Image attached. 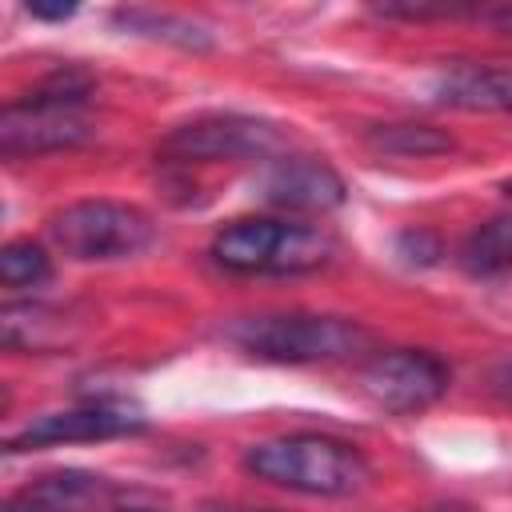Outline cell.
<instances>
[{"label":"cell","mask_w":512,"mask_h":512,"mask_svg":"<svg viewBox=\"0 0 512 512\" xmlns=\"http://www.w3.org/2000/svg\"><path fill=\"white\" fill-rule=\"evenodd\" d=\"M432 100L464 112H512V68L500 64H452L436 76Z\"/></svg>","instance_id":"obj_11"},{"label":"cell","mask_w":512,"mask_h":512,"mask_svg":"<svg viewBox=\"0 0 512 512\" xmlns=\"http://www.w3.org/2000/svg\"><path fill=\"white\" fill-rule=\"evenodd\" d=\"M204 512H272V508H244V504H216V508H204Z\"/></svg>","instance_id":"obj_23"},{"label":"cell","mask_w":512,"mask_h":512,"mask_svg":"<svg viewBox=\"0 0 512 512\" xmlns=\"http://www.w3.org/2000/svg\"><path fill=\"white\" fill-rule=\"evenodd\" d=\"M420 512H476L468 504H432V508H420Z\"/></svg>","instance_id":"obj_24"},{"label":"cell","mask_w":512,"mask_h":512,"mask_svg":"<svg viewBox=\"0 0 512 512\" xmlns=\"http://www.w3.org/2000/svg\"><path fill=\"white\" fill-rule=\"evenodd\" d=\"M260 196L284 212H328L344 204V180L312 156L272 160L260 176Z\"/></svg>","instance_id":"obj_9"},{"label":"cell","mask_w":512,"mask_h":512,"mask_svg":"<svg viewBox=\"0 0 512 512\" xmlns=\"http://www.w3.org/2000/svg\"><path fill=\"white\" fill-rule=\"evenodd\" d=\"M492 380H496V388L512 400V356L504 360V364H496V372H492Z\"/></svg>","instance_id":"obj_22"},{"label":"cell","mask_w":512,"mask_h":512,"mask_svg":"<svg viewBox=\"0 0 512 512\" xmlns=\"http://www.w3.org/2000/svg\"><path fill=\"white\" fill-rule=\"evenodd\" d=\"M48 240L68 260H80V264H116V260L140 256L156 240V224L140 208H132V204L76 200V204L60 208L48 220Z\"/></svg>","instance_id":"obj_5"},{"label":"cell","mask_w":512,"mask_h":512,"mask_svg":"<svg viewBox=\"0 0 512 512\" xmlns=\"http://www.w3.org/2000/svg\"><path fill=\"white\" fill-rule=\"evenodd\" d=\"M396 256H400L404 264L428 268V264H436V260L444 256V244H440V236L428 232V228H408V232L396 236Z\"/></svg>","instance_id":"obj_17"},{"label":"cell","mask_w":512,"mask_h":512,"mask_svg":"<svg viewBox=\"0 0 512 512\" xmlns=\"http://www.w3.org/2000/svg\"><path fill=\"white\" fill-rule=\"evenodd\" d=\"M484 20L500 32V36H512V4H500V8H488Z\"/></svg>","instance_id":"obj_21"},{"label":"cell","mask_w":512,"mask_h":512,"mask_svg":"<svg viewBox=\"0 0 512 512\" xmlns=\"http://www.w3.org/2000/svg\"><path fill=\"white\" fill-rule=\"evenodd\" d=\"M144 416L132 404L116 400H96L64 412H44L32 416L20 432L4 440V452H32V448H56V444H92V440H116V436H136L144 432Z\"/></svg>","instance_id":"obj_8"},{"label":"cell","mask_w":512,"mask_h":512,"mask_svg":"<svg viewBox=\"0 0 512 512\" xmlns=\"http://www.w3.org/2000/svg\"><path fill=\"white\" fill-rule=\"evenodd\" d=\"M244 356L264 364H332L368 344L356 320L324 312H260L240 316L224 332Z\"/></svg>","instance_id":"obj_4"},{"label":"cell","mask_w":512,"mask_h":512,"mask_svg":"<svg viewBox=\"0 0 512 512\" xmlns=\"http://www.w3.org/2000/svg\"><path fill=\"white\" fill-rule=\"evenodd\" d=\"M112 500H116V488L104 476L64 468L12 492L0 512H108Z\"/></svg>","instance_id":"obj_10"},{"label":"cell","mask_w":512,"mask_h":512,"mask_svg":"<svg viewBox=\"0 0 512 512\" xmlns=\"http://www.w3.org/2000/svg\"><path fill=\"white\" fill-rule=\"evenodd\" d=\"M88 100H92V76L84 68L68 64V68L48 72L28 96L4 104V112H0L4 160L88 144L96 136V128L88 120Z\"/></svg>","instance_id":"obj_1"},{"label":"cell","mask_w":512,"mask_h":512,"mask_svg":"<svg viewBox=\"0 0 512 512\" xmlns=\"http://www.w3.org/2000/svg\"><path fill=\"white\" fill-rule=\"evenodd\" d=\"M500 192H504V196H508V200H512V176H508V180H504V184H500Z\"/></svg>","instance_id":"obj_25"},{"label":"cell","mask_w":512,"mask_h":512,"mask_svg":"<svg viewBox=\"0 0 512 512\" xmlns=\"http://www.w3.org/2000/svg\"><path fill=\"white\" fill-rule=\"evenodd\" d=\"M208 256L236 276H304L336 256V240L316 224L244 216L212 236Z\"/></svg>","instance_id":"obj_3"},{"label":"cell","mask_w":512,"mask_h":512,"mask_svg":"<svg viewBox=\"0 0 512 512\" xmlns=\"http://www.w3.org/2000/svg\"><path fill=\"white\" fill-rule=\"evenodd\" d=\"M456 264L476 280H492V276L512 272V216H492V220L476 224L460 240Z\"/></svg>","instance_id":"obj_14"},{"label":"cell","mask_w":512,"mask_h":512,"mask_svg":"<svg viewBox=\"0 0 512 512\" xmlns=\"http://www.w3.org/2000/svg\"><path fill=\"white\" fill-rule=\"evenodd\" d=\"M108 512H164V508L156 500H148V496H120L116 492V500H112Z\"/></svg>","instance_id":"obj_19"},{"label":"cell","mask_w":512,"mask_h":512,"mask_svg":"<svg viewBox=\"0 0 512 512\" xmlns=\"http://www.w3.org/2000/svg\"><path fill=\"white\" fill-rule=\"evenodd\" d=\"M472 8L464 4H412V0H388L376 4V16L384 20H452V16H468Z\"/></svg>","instance_id":"obj_18"},{"label":"cell","mask_w":512,"mask_h":512,"mask_svg":"<svg viewBox=\"0 0 512 512\" xmlns=\"http://www.w3.org/2000/svg\"><path fill=\"white\" fill-rule=\"evenodd\" d=\"M364 144L380 156H400V160H424V156H444L456 148V140L432 124H372L364 132Z\"/></svg>","instance_id":"obj_15"},{"label":"cell","mask_w":512,"mask_h":512,"mask_svg":"<svg viewBox=\"0 0 512 512\" xmlns=\"http://www.w3.org/2000/svg\"><path fill=\"white\" fill-rule=\"evenodd\" d=\"M112 24L132 32V36H148V40H164L176 44L184 52H208L212 48V28L192 20V16H176V12H156V8H116Z\"/></svg>","instance_id":"obj_12"},{"label":"cell","mask_w":512,"mask_h":512,"mask_svg":"<svg viewBox=\"0 0 512 512\" xmlns=\"http://www.w3.org/2000/svg\"><path fill=\"white\" fill-rule=\"evenodd\" d=\"M76 12V4H28V16L36 20H68Z\"/></svg>","instance_id":"obj_20"},{"label":"cell","mask_w":512,"mask_h":512,"mask_svg":"<svg viewBox=\"0 0 512 512\" xmlns=\"http://www.w3.org/2000/svg\"><path fill=\"white\" fill-rule=\"evenodd\" d=\"M52 276V260L32 240H12L0 248V280L4 288H40Z\"/></svg>","instance_id":"obj_16"},{"label":"cell","mask_w":512,"mask_h":512,"mask_svg":"<svg viewBox=\"0 0 512 512\" xmlns=\"http://www.w3.org/2000/svg\"><path fill=\"white\" fill-rule=\"evenodd\" d=\"M360 392L368 404H376L380 412L392 416H412L432 408L448 384L452 372L436 352L424 348H392V352H376L364 368H360Z\"/></svg>","instance_id":"obj_7"},{"label":"cell","mask_w":512,"mask_h":512,"mask_svg":"<svg viewBox=\"0 0 512 512\" xmlns=\"http://www.w3.org/2000/svg\"><path fill=\"white\" fill-rule=\"evenodd\" d=\"M244 472L304 496H352L372 476L356 444L324 432H292V436L260 440L244 448Z\"/></svg>","instance_id":"obj_2"},{"label":"cell","mask_w":512,"mask_h":512,"mask_svg":"<svg viewBox=\"0 0 512 512\" xmlns=\"http://www.w3.org/2000/svg\"><path fill=\"white\" fill-rule=\"evenodd\" d=\"M284 144L280 124L244 116V112H208L196 120L176 124L156 156L164 164H224V160H268Z\"/></svg>","instance_id":"obj_6"},{"label":"cell","mask_w":512,"mask_h":512,"mask_svg":"<svg viewBox=\"0 0 512 512\" xmlns=\"http://www.w3.org/2000/svg\"><path fill=\"white\" fill-rule=\"evenodd\" d=\"M0 340L8 352H52L68 340L64 316L44 304H4L0 312Z\"/></svg>","instance_id":"obj_13"}]
</instances>
